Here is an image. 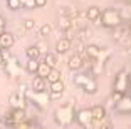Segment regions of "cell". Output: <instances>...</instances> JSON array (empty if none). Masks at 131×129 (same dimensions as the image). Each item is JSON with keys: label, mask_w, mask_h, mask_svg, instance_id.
Returning a JSON list of instances; mask_svg holds the SVG:
<instances>
[{"label": "cell", "mask_w": 131, "mask_h": 129, "mask_svg": "<svg viewBox=\"0 0 131 129\" xmlns=\"http://www.w3.org/2000/svg\"><path fill=\"white\" fill-rule=\"evenodd\" d=\"M76 119V109L74 104H64V106L57 107L54 112V121L56 124H59L61 127H67L71 126Z\"/></svg>", "instance_id": "6da1fadb"}, {"label": "cell", "mask_w": 131, "mask_h": 129, "mask_svg": "<svg viewBox=\"0 0 131 129\" xmlns=\"http://www.w3.org/2000/svg\"><path fill=\"white\" fill-rule=\"evenodd\" d=\"M128 87H129V77H128V74L124 72V71H121V72H118V76H116V79H114V94H113V101L118 102V101L124 96V92L128 91Z\"/></svg>", "instance_id": "7a4b0ae2"}, {"label": "cell", "mask_w": 131, "mask_h": 129, "mask_svg": "<svg viewBox=\"0 0 131 129\" xmlns=\"http://www.w3.org/2000/svg\"><path fill=\"white\" fill-rule=\"evenodd\" d=\"M27 87L25 86H20L19 91H14L8 96V102H10L12 109H25V104H27Z\"/></svg>", "instance_id": "3957f363"}, {"label": "cell", "mask_w": 131, "mask_h": 129, "mask_svg": "<svg viewBox=\"0 0 131 129\" xmlns=\"http://www.w3.org/2000/svg\"><path fill=\"white\" fill-rule=\"evenodd\" d=\"M99 17H101V24L106 25V27H114V25H118V24L121 22L119 14H118L116 10H113V8H106V10H103Z\"/></svg>", "instance_id": "277c9868"}, {"label": "cell", "mask_w": 131, "mask_h": 129, "mask_svg": "<svg viewBox=\"0 0 131 129\" xmlns=\"http://www.w3.org/2000/svg\"><path fill=\"white\" fill-rule=\"evenodd\" d=\"M74 84L81 86V87L84 89L86 92H89V94H94V92L97 91V84L88 76H76L74 77Z\"/></svg>", "instance_id": "5b68a950"}, {"label": "cell", "mask_w": 131, "mask_h": 129, "mask_svg": "<svg viewBox=\"0 0 131 129\" xmlns=\"http://www.w3.org/2000/svg\"><path fill=\"white\" fill-rule=\"evenodd\" d=\"M76 121L82 129H91L93 127V116H91V109H82L76 112Z\"/></svg>", "instance_id": "8992f818"}, {"label": "cell", "mask_w": 131, "mask_h": 129, "mask_svg": "<svg viewBox=\"0 0 131 129\" xmlns=\"http://www.w3.org/2000/svg\"><path fill=\"white\" fill-rule=\"evenodd\" d=\"M4 69H5V74L8 77H17L20 74V64H19V59L12 55L8 61L4 62Z\"/></svg>", "instance_id": "52a82bcc"}, {"label": "cell", "mask_w": 131, "mask_h": 129, "mask_svg": "<svg viewBox=\"0 0 131 129\" xmlns=\"http://www.w3.org/2000/svg\"><path fill=\"white\" fill-rule=\"evenodd\" d=\"M27 99H32L35 102V106L40 107V109H44V107L47 106V102H49V94L47 92H34V91H27Z\"/></svg>", "instance_id": "ba28073f"}, {"label": "cell", "mask_w": 131, "mask_h": 129, "mask_svg": "<svg viewBox=\"0 0 131 129\" xmlns=\"http://www.w3.org/2000/svg\"><path fill=\"white\" fill-rule=\"evenodd\" d=\"M91 116H93V124L101 126V122L106 119V109L103 106H94L91 109Z\"/></svg>", "instance_id": "9c48e42d"}, {"label": "cell", "mask_w": 131, "mask_h": 129, "mask_svg": "<svg viewBox=\"0 0 131 129\" xmlns=\"http://www.w3.org/2000/svg\"><path fill=\"white\" fill-rule=\"evenodd\" d=\"M47 91H49V99H59L62 96V92H64V84L61 80H57V82L50 84V87Z\"/></svg>", "instance_id": "30bf717a"}, {"label": "cell", "mask_w": 131, "mask_h": 129, "mask_svg": "<svg viewBox=\"0 0 131 129\" xmlns=\"http://www.w3.org/2000/svg\"><path fill=\"white\" fill-rule=\"evenodd\" d=\"M30 91L34 92H47V82L46 79H42V77H34L30 82Z\"/></svg>", "instance_id": "8fae6325"}, {"label": "cell", "mask_w": 131, "mask_h": 129, "mask_svg": "<svg viewBox=\"0 0 131 129\" xmlns=\"http://www.w3.org/2000/svg\"><path fill=\"white\" fill-rule=\"evenodd\" d=\"M116 111L121 114H128L131 112V97H126V96H123V97L116 102Z\"/></svg>", "instance_id": "7c38bea8"}, {"label": "cell", "mask_w": 131, "mask_h": 129, "mask_svg": "<svg viewBox=\"0 0 131 129\" xmlns=\"http://www.w3.org/2000/svg\"><path fill=\"white\" fill-rule=\"evenodd\" d=\"M14 42H15L14 34H10V32H5V30L0 34V45H2V49H10V47L14 45Z\"/></svg>", "instance_id": "4fadbf2b"}, {"label": "cell", "mask_w": 131, "mask_h": 129, "mask_svg": "<svg viewBox=\"0 0 131 129\" xmlns=\"http://www.w3.org/2000/svg\"><path fill=\"white\" fill-rule=\"evenodd\" d=\"M69 49H71V40L69 39H61V40H57V44H56V52L57 54H66Z\"/></svg>", "instance_id": "5bb4252c"}, {"label": "cell", "mask_w": 131, "mask_h": 129, "mask_svg": "<svg viewBox=\"0 0 131 129\" xmlns=\"http://www.w3.org/2000/svg\"><path fill=\"white\" fill-rule=\"evenodd\" d=\"M67 65H69V69H72V71H77V69L82 65V61H81V57L79 55H71L69 57V62H67Z\"/></svg>", "instance_id": "9a60e30c"}, {"label": "cell", "mask_w": 131, "mask_h": 129, "mask_svg": "<svg viewBox=\"0 0 131 129\" xmlns=\"http://www.w3.org/2000/svg\"><path fill=\"white\" fill-rule=\"evenodd\" d=\"M25 55L27 59H34V61H39V55H40V50H39L37 45H32L25 49Z\"/></svg>", "instance_id": "2e32d148"}, {"label": "cell", "mask_w": 131, "mask_h": 129, "mask_svg": "<svg viewBox=\"0 0 131 129\" xmlns=\"http://www.w3.org/2000/svg\"><path fill=\"white\" fill-rule=\"evenodd\" d=\"M49 72H50V67L46 64V62H39V67H37V76L39 77H42V79H46L47 76H49Z\"/></svg>", "instance_id": "e0dca14e"}, {"label": "cell", "mask_w": 131, "mask_h": 129, "mask_svg": "<svg viewBox=\"0 0 131 129\" xmlns=\"http://www.w3.org/2000/svg\"><path fill=\"white\" fill-rule=\"evenodd\" d=\"M42 62H46V64L49 65L50 69H56V65H57V57H56L54 54L47 52L46 55H44V61H42Z\"/></svg>", "instance_id": "ac0fdd59"}, {"label": "cell", "mask_w": 131, "mask_h": 129, "mask_svg": "<svg viewBox=\"0 0 131 129\" xmlns=\"http://www.w3.org/2000/svg\"><path fill=\"white\" fill-rule=\"evenodd\" d=\"M57 80H61V72H59L57 69H50L49 76L46 77V82H49V84H54V82H57Z\"/></svg>", "instance_id": "d6986e66"}, {"label": "cell", "mask_w": 131, "mask_h": 129, "mask_svg": "<svg viewBox=\"0 0 131 129\" xmlns=\"http://www.w3.org/2000/svg\"><path fill=\"white\" fill-rule=\"evenodd\" d=\"M88 19L89 20H97L99 19V15H101V8H97V7H91V8H88Z\"/></svg>", "instance_id": "ffe728a7"}, {"label": "cell", "mask_w": 131, "mask_h": 129, "mask_svg": "<svg viewBox=\"0 0 131 129\" xmlns=\"http://www.w3.org/2000/svg\"><path fill=\"white\" fill-rule=\"evenodd\" d=\"M37 67H39V61H34V59H29L27 62V72L35 74L37 72Z\"/></svg>", "instance_id": "44dd1931"}, {"label": "cell", "mask_w": 131, "mask_h": 129, "mask_svg": "<svg viewBox=\"0 0 131 129\" xmlns=\"http://www.w3.org/2000/svg\"><path fill=\"white\" fill-rule=\"evenodd\" d=\"M7 7L10 10H20L22 8V2L20 0H7Z\"/></svg>", "instance_id": "7402d4cb"}, {"label": "cell", "mask_w": 131, "mask_h": 129, "mask_svg": "<svg viewBox=\"0 0 131 129\" xmlns=\"http://www.w3.org/2000/svg\"><path fill=\"white\" fill-rule=\"evenodd\" d=\"M50 30H52V27H50L49 24H44V25L40 27V32H39V34L42 35V37H47V35L50 34Z\"/></svg>", "instance_id": "603a6c76"}, {"label": "cell", "mask_w": 131, "mask_h": 129, "mask_svg": "<svg viewBox=\"0 0 131 129\" xmlns=\"http://www.w3.org/2000/svg\"><path fill=\"white\" fill-rule=\"evenodd\" d=\"M15 129H32V124L29 121H24V122H19V124L14 126Z\"/></svg>", "instance_id": "cb8c5ba5"}, {"label": "cell", "mask_w": 131, "mask_h": 129, "mask_svg": "<svg viewBox=\"0 0 131 129\" xmlns=\"http://www.w3.org/2000/svg\"><path fill=\"white\" fill-rule=\"evenodd\" d=\"M0 55H2L4 62H5V61H8V59L12 57V54H10V49H2V50H0Z\"/></svg>", "instance_id": "d4e9b609"}, {"label": "cell", "mask_w": 131, "mask_h": 129, "mask_svg": "<svg viewBox=\"0 0 131 129\" xmlns=\"http://www.w3.org/2000/svg\"><path fill=\"white\" fill-rule=\"evenodd\" d=\"M24 27H25L27 30H32V29L35 27V20H32V19H27L25 22H24Z\"/></svg>", "instance_id": "484cf974"}, {"label": "cell", "mask_w": 131, "mask_h": 129, "mask_svg": "<svg viewBox=\"0 0 131 129\" xmlns=\"http://www.w3.org/2000/svg\"><path fill=\"white\" fill-rule=\"evenodd\" d=\"M34 2H35V8L37 7H44V5L47 4V0H34Z\"/></svg>", "instance_id": "4316f807"}, {"label": "cell", "mask_w": 131, "mask_h": 129, "mask_svg": "<svg viewBox=\"0 0 131 129\" xmlns=\"http://www.w3.org/2000/svg\"><path fill=\"white\" fill-rule=\"evenodd\" d=\"M4 30H5V19L0 15V34H2Z\"/></svg>", "instance_id": "83f0119b"}, {"label": "cell", "mask_w": 131, "mask_h": 129, "mask_svg": "<svg viewBox=\"0 0 131 129\" xmlns=\"http://www.w3.org/2000/svg\"><path fill=\"white\" fill-rule=\"evenodd\" d=\"M101 129H113L111 122H106V124H101Z\"/></svg>", "instance_id": "f1b7e54d"}, {"label": "cell", "mask_w": 131, "mask_h": 129, "mask_svg": "<svg viewBox=\"0 0 131 129\" xmlns=\"http://www.w3.org/2000/svg\"><path fill=\"white\" fill-rule=\"evenodd\" d=\"M4 65V59H2V55H0V67Z\"/></svg>", "instance_id": "f546056e"}, {"label": "cell", "mask_w": 131, "mask_h": 129, "mask_svg": "<svg viewBox=\"0 0 131 129\" xmlns=\"http://www.w3.org/2000/svg\"><path fill=\"white\" fill-rule=\"evenodd\" d=\"M0 50H2V45H0Z\"/></svg>", "instance_id": "4dcf8cb0"}]
</instances>
